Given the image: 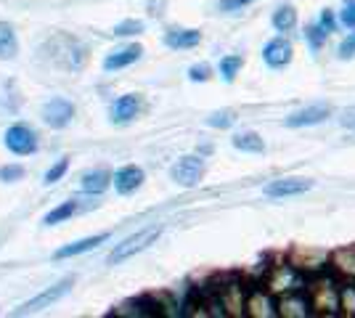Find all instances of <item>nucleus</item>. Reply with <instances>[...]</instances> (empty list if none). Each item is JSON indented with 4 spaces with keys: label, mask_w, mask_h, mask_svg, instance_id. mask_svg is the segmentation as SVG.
Returning a JSON list of instances; mask_svg holds the SVG:
<instances>
[{
    "label": "nucleus",
    "mask_w": 355,
    "mask_h": 318,
    "mask_svg": "<svg viewBox=\"0 0 355 318\" xmlns=\"http://www.w3.org/2000/svg\"><path fill=\"white\" fill-rule=\"evenodd\" d=\"M313 313L315 316H340V287L331 276H315L308 284Z\"/></svg>",
    "instance_id": "obj_1"
},
{
    "label": "nucleus",
    "mask_w": 355,
    "mask_h": 318,
    "mask_svg": "<svg viewBox=\"0 0 355 318\" xmlns=\"http://www.w3.org/2000/svg\"><path fill=\"white\" fill-rule=\"evenodd\" d=\"M162 236V226H148V228H141L138 233H133V236H128L122 244H117L112 252H109V263L112 265H119V263H125V260H130L133 255H138V252H144V249H148L151 244L157 242Z\"/></svg>",
    "instance_id": "obj_2"
},
{
    "label": "nucleus",
    "mask_w": 355,
    "mask_h": 318,
    "mask_svg": "<svg viewBox=\"0 0 355 318\" xmlns=\"http://www.w3.org/2000/svg\"><path fill=\"white\" fill-rule=\"evenodd\" d=\"M266 287L279 297V294H286V292L308 289V281H305V276L300 273L297 265H292V263H279V265H273V268L268 271Z\"/></svg>",
    "instance_id": "obj_3"
},
{
    "label": "nucleus",
    "mask_w": 355,
    "mask_h": 318,
    "mask_svg": "<svg viewBox=\"0 0 355 318\" xmlns=\"http://www.w3.org/2000/svg\"><path fill=\"white\" fill-rule=\"evenodd\" d=\"M3 143H6V149L14 152L16 157H30V154L37 152L40 138H37V130H35V127L24 125V122H16V125H11V127L6 130Z\"/></svg>",
    "instance_id": "obj_4"
},
{
    "label": "nucleus",
    "mask_w": 355,
    "mask_h": 318,
    "mask_svg": "<svg viewBox=\"0 0 355 318\" xmlns=\"http://www.w3.org/2000/svg\"><path fill=\"white\" fill-rule=\"evenodd\" d=\"M247 316L252 318H276L279 316V297L263 287H247Z\"/></svg>",
    "instance_id": "obj_5"
},
{
    "label": "nucleus",
    "mask_w": 355,
    "mask_h": 318,
    "mask_svg": "<svg viewBox=\"0 0 355 318\" xmlns=\"http://www.w3.org/2000/svg\"><path fill=\"white\" fill-rule=\"evenodd\" d=\"M205 175V159L199 154H189V157H180L175 165L170 167V178L183 186V188H193L196 183L202 181Z\"/></svg>",
    "instance_id": "obj_6"
},
{
    "label": "nucleus",
    "mask_w": 355,
    "mask_h": 318,
    "mask_svg": "<svg viewBox=\"0 0 355 318\" xmlns=\"http://www.w3.org/2000/svg\"><path fill=\"white\" fill-rule=\"evenodd\" d=\"M72 287H74V279H64V281H59L56 287L45 289V292H40L37 297H32V300H27L24 305H19L14 313L16 316H30V313H37V310H43V308H48V305L59 303L61 297H64Z\"/></svg>",
    "instance_id": "obj_7"
},
{
    "label": "nucleus",
    "mask_w": 355,
    "mask_h": 318,
    "mask_svg": "<svg viewBox=\"0 0 355 318\" xmlns=\"http://www.w3.org/2000/svg\"><path fill=\"white\" fill-rule=\"evenodd\" d=\"M279 316H282V318L315 316V313H313L311 297H308V289H297V292L279 294Z\"/></svg>",
    "instance_id": "obj_8"
},
{
    "label": "nucleus",
    "mask_w": 355,
    "mask_h": 318,
    "mask_svg": "<svg viewBox=\"0 0 355 318\" xmlns=\"http://www.w3.org/2000/svg\"><path fill=\"white\" fill-rule=\"evenodd\" d=\"M40 117L48 127H53V130H61V127H67L74 117V104L72 101H67V98H51V101H45L43 109H40Z\"/></svg>",
    "instance_id": "obj_9"
},
{
    "label": "nucleus",
    "mask_w": 355,
    "mask_h": 318,
    "mask_svg": "<svg viewBox=\"0 0 355 318\" xmlns=\"http://www.w3.org/2000/svg\"><path fill=\"white\" fill-rule=\"evenodd\" d=\"M313 188V181L308 178H279V181H270L263 188V194L268 199H289V197H302Z\"/></svg>",
    "instance_id": "obj_10"
},
{
    "label": "nucleus",
    "mask_w": 355,
    "mask_h": 318,
    "mask_svg": "<svg viewBox=\"0 0 355 318\" xmlns=\"http://www.w3.org/2000/svg\"><path fill=\"white\" fill-rule=\"evenodd\" d=\"M218 297L225 308V316H247V287H241L239 281L218 289Z\"/></svg>",
    "instance_id": "obj_11"
},
{
    "label": "nucleus",
    "mask_w": 355,
    "mask_h": 318,
    "mask_svg": "<svg viewBox=\"0 0 355 318\" xmlns=\"http://www.w3.org/2000/svg\"><path fill=\"white\" fill-rule=\"evenodd\" d=\"M144 181H146V173H144L141 167L125 165L114 173V191L122 194V197H130V194H135V191L144 186Z\"/></svg>",
    "instance_id": "obj_12"
},
{
    "label": "nucleus",
    "mask_w": 355,
    "mask_h": 318,
    "mask_svg": "<svg viewBox=\"0 0 355 318\" xmlns=\"http://www.w3.org/2000/svg\"><path fill=\"white\" fill-rule=\"evenodd\" d=\"M331 117V109L326 104H313V106H305V109H300L295 114H289L284 125L286 127H311V125H321Z\"/></svg>",
    "instance_id": "obj_13"
},
{
    "label": "nucleus",
    "mask_w": 355,
    "mask_h": 318,
    "mask_svg": "<svg viewBox=\"0 0 355 318\" xmlns=\"http://www.w3.org/2000/svg\"><path fill=\"white\" fill-rule=\"evenodd\" d=\"M292 53L295 51H292V43L286 37H273L263 48V61H266L270 69H284L292 61Z\"/></svg>",
    "instance_id": "obj_14"
},
{
    "label": "nucleus",
    "mask_w": 355,
    "mask_h": 318,
    "mask_svg": "<svg viewBox=\"0 0 355 318\" xmlns=\"http://www.w3.org/2000/svg\"><path fill=\"white\" fill-rule=\"evenodd\" d=\"M141 96L138 93H125V96H119L117 101L112 104V122L114 125H128V122H133L138 117V112H141Z\"/></svg>",
    "instance_id": "obj_15"
},
{
    "label": "nucleus",
    "mask_w": 355,
    "mask_h": 318,
    "mask_svg": "<svg viewBox=\"0 0 355 318\" xmlns=\"http://www.w3.org/2000/svg\"><path fill=\"white\" fill-rule=\"evenodd\" d=\"M144 56V46H138V43H130V46H122L117 51H112L109 56L104 59V69L106 72H117V69H125V67H130L135 61Z\"/></svg>",
    "instance_id": "obj_16"
},
{
    "label": "nucleus",
    "mask_w": 355,
    "mask_h": 318,
    "mask_svg": "<svg viewBox=\"0 0 355 318\" xmlns=\"http://www.w3.org/2000/svg\"><path fill=\"white\" fill-rule=\"evenodd\" d=\"M104 242H109V233H96V236H88V239H80L74 244H64L61 249H56V260H67V258H77V255H85V252H93L96 247H101Z\"/></svg>",
    "instance_id": "obj_17"
},
{
    "label": "nucleus",
    "mask_w": 355,
    "mask_h": 318,
    "mask_svg": "<svg viewBox=\"0 0 355 318\" xmlns=\"http://www.w3.org/2000/svg\"><path fill=\"white\" fill-rule=\"evenodd\" d=\"M112 183H114V175L109 170H90V173H85L80 178V188H83V194L98 197V194H104Z\"/></svg>",
    "instance_id": "obj_18"
},
{
    "label": "nucleus",
    "mask_w": 355,
    "mask_h": 318,
    "mask_svg": "<svg viewBox=\"0 0 355 318\" xmlns=\"http://www.w3.org/2000/svg\"><path fill=\"white\" fill-rule=\"evenodd\" d=\"M202 43V32L199 30H173L164 32V46L173 48V51H186V48H196Z\"/></svg>",
    "instance_id": "obj_19"
},
{
    "label": "nucleus",
    "mask_w": 355,
    "mask_h": 318,
    "mask_svg": "<svg viewBox=\"0 0 355 318\" xmlns=\"http://www.w3.org/2000/svg\"><path fill=\"white\" fill-rule=\"evenodd\" d=\"M329 265L331 271L347 279V281H355V247H345V249H337L331 258H329Z\"/></svg>",
    "instance_id": "obj_20"
},
{
    "label": "nucleus",
    "mask_w": 355,
    "mask_h": 318,
    "mask_svg": "<svg viewBox=\"0 0 355 318\" xmlns=\"http://www.w3.org/2000/svg\"><path fill=\"white\" fill-rule=\"evenodd\" d=\"M231 143H234V149L244 154H263L266 152V141L257 136V133H252V130H244V133H236V136L231 138Z\"/></svg>",
    "instance_id": "obj_21"
},
{
    "label": "nucleus",
    "mask_w": 355,
    "mask_h": 318,
    "mask_svg": "<svg viewBox=\"0 0 355 318\" xmlns=\"http://www.w3.org/2000/svg\"><path fill=\"white\" fill-rule=\"evenodd\" d=\"M77 212H80V202H74V199H69V202H61L59 207H53V210L43 218V226H59V223H64V220L74 218Z\"/></svg>",
    "instance_id": "obj_22"
},
{
    "label": "nucleus",
    "mask_w": 355,
    "mask_h": 318,
    "mask_svg": "<svg viewBox=\"0 0 355 318\" xmlns=\"http://www.w3.org/2000/svg\"><path fill=\"white\" fill-rule=\"evenodd\" d=\"M19 53V40L11 24L0 21V59H16Z\"/></svg>",
    "instance_id": "obj_23"
},
{
    "label": "nucleus",
    "mask_w": 355,
    "mask_h": 318,
    "mask_svg": "<svg viewBox=\"0 0 355 318\" xmlns=\"http://www.w3.org/2000/svg\"><path fill=\"white\" fill-rule=\"evenodd\" d=\"M273 30L276 32H292L297 27V11L292 6H282L273 11Z\"/></svg>",
    "instance_id": "obj_24"
},
{
    "label": "nucleus",
    "mask_w": 355,
    "mask_h": 318,
    "mask_svg": "<svg viewBox=\"0 0 355 318\" xmlns=\"http://www.w3.org/2000/svg\"><path fill=\"white\" fill-rule=\"evenodd\" d=\"M241 67H244V59L236 56V53H231V56H223L218 69H220V77L225 80V82H234L236 75L241 72Z\"/></svg>",
    "instance_id": "obj_25"
},
{
    "label": "nucleus",
    "mask_w": 355,
    "mask_h": 318,
    "mask_svg": "<svg viewBox=\"0 0 355 318\" xmlns=\"http://www.w3.org/2000/svg\"><path fill=\"white\" fill-rule=\"evenodd\" d=\"M326 37H329V30H326L321 21H318V24H308V27H305V40H308L311 51H321V48H324V43H326Z\"/></svg>",
    "instance_id": "obj_26"
},
{
    "label": "nucleus",
    "mask_w": 355,
    "mask_h": 318,
    "mask_svg": "<svg viewBox=\"0 0 355 318\" xmlns=\"http://www.w3.org/2000/svg\"><path fill=\"white\" fill-rule=\"evenodd\" d=\"M340 313L347 318L355 316V287L353 284H342L340 287Z\"/></svg>",
    "instance_id": "obj_27"
},
{
    "label": "nucleus",
    "mask_w": 355,
    "mask_h": 318,
    "mask_svg": "<svg viewBox=\"0 0 355 318\" xmlns=\"http://www.w3.org/2000/svg\"><path fill=\"white\" fill-rule=\"evenodd\" d=\"M67 170H69V159L67 157H61L56 165H51L45 170L43 175V186H53V183H59L64 175H67Z\"/></svg>",
    "instance_id": "obj_28"
},
{
    "label": "nucleus",
    "mask_w": 355,
    "mask_h": 318,
    "mask_svg": "<svg viewBox=\"0 0 355 318\" xmlns=\"http://www.w3.org/2000/svg\"><path fill=\"white\" fill-rule=\"evenodd\" d=\"M234 122H236V114H234L231 109H223V112H215V114L207 117V125L215 127V130H228Z\"/></svg>",
    "instance_id": "obj_29"
},
{
    "label": "nucleus",
    "mask_w": 355,
    "mask_h": 318,
    "mask_svg": "<svg viewBox=\"0 0 355 318\" xmlns=\"http://www.w3.org/2000/svg\"><path fill=\"white\" fill-rule=\"evenodd\" d=\"M144 32V21L141 19H128V21H122L114 27V35L117 37H130V35H141Z\"/></svg>",
    "instance_id": "obj_30"
},
{
    "label": "nucleus",
    "mask_w": 355,
    "mask_h": 318,
    "mask_svg": "<svg viewBox=\"0 0 355 318\" xmlns=\"http://www.w3.org/2000/svg\"><path fill=\"white\" fill-rule=\"evenodd\" d=\"M24 165H3L0 167V183H16L24 178Z\"/></svg>",
    "instance_id": "obj_31"
},
{
    "label": "nucleus",
    "mask_w": 355,
    "mask_h": 318,
    "mask_svg": "<svg viewBox=\"0 0 355 318\" xmlns=\"http://www.w3.org/2000/svg\"><path fill=\"white\" fill-rule=\"evenodd\" d=\"M340 24L345 30H355V0H345L340 11Z\"/></svg>",
    "instance_id": "obj_32"
},
{
    "label": "nucleus",
    "mask_w": 355,
    "mask_h": 318,
    "mask_svg": "<svg viewBox=\"0 0 355 318\" xmlns=\"http://www.w3.org/2000/svg\"><path fill=\"white\" fill-rule=\"evenodd\" d=\"M209 77H212V67L209 64H193V67H189V80L191 82H207Z\"/></svg>",
    "instance_id": "obj_33"
},
{
    "label": "nucleus",
    "mask_w": 355,
    "mask_h": 318,
    "mask_svg": "<svg viewBox=\"0 0 355 318\" xmlns=\"http://www.w3.org/2000/svg\"><path fill=\"white\" fill-rule=\"evenodd\" d=\"M337 53H340V59H345V61L353 59V56H355V30L350 32L345 40H342L340 48H337Z\"/></svg>",
    "instance_id": "obj_34"
},
{
    "label": "nucleus",
    "mask_w": 355,
    "mask_h": 318,
    "mask_svg": "<svg viewBox=\"0 0 355 318\" xmlns=\"http://www.w3.org/2000/svg\"><path fill=\"white\" fill-rule=\"evenodd\" d=\"M250 3H254V0H220V11H225V14H231V11H241L244 6H250Z\"/></svg>",
    "instance_id": "obj_35"
},
{
    "label": "nucleus",
    "mask_w": 355,
    "mask_h": 318,
    "mask_svg": "<svg viewBox=\"0 0 355 318\" xmlns=\"http://www.w3.org/2000/svg\"><path fill=\"white\" fill-rule=\"evenodd\" d=\"M318 21H321V24H324V27L329 32L337 30V16L331 14V8H324V11H321V19H318Z\"/></svg>",
    "instance_id": "obj_36"
},
{
    "label": "nucleus",
    "mask_w": 355,
    "mask_h": 318,
    "mask_svg": "<svg viewBox=\"0 0 355 318\" xmlns=\"http://www.w3.org/2000/svg\"><path fill=\"white\" fill-rule=\"evenodd\" d=\"M340 122H342V127H347V130H353L355 133V109H345Z\"/></svg>",
    "instance_id": "obj_37"
},
{
    "label": "nucleus",
    "mask_w": 355,
    "mask_h": 318,
    "mask_svg": "<svg viewBox=\"0 0 355 318\" xmlns=\"http://www.w3.org/2000/svg\"><path fill=\"white\" fill-rule=\"evenodd\" d=\"M162 8H164V0H151V3H148V14L151 16H159Z\"/></svg>",
    "instance_id": "obj_38"
}]
</instances>
